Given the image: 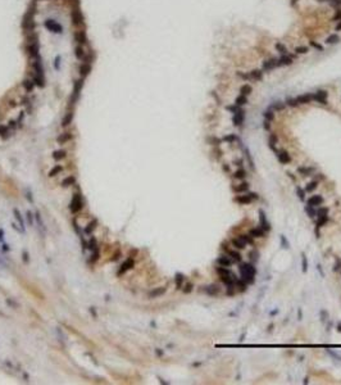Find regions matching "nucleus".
I'll return each mask as SVG.
<instances>
[{
  "label": "nucleus",
  "mask_w": 341,
  "mask_h": 385,
  "mask_svg": "<svg viewBox=\"0 0 341 385\" xmlns=\"http://www.w3.org/2000/svg\"><path fill=\"white\" fill-rule=\"evenodd\" d=\"M294 58L291 55H287V54H283L281 58H278V66H290L293 63Z\"/></svg>",
  "instance_id": "10"
},
{
  "label": "nucleus",
  "mask_w": 341,
  "mask_h": 385,
  "mask_svg": "<svg viewBox=\"0 0 341 385\" xmlns=\"http://www.w3.org/2000/svg\"><path fill=\"white\" fill-rule=\"evenodd\" d=\"M250 235L253 238H262L264 236V230L262 227H258V229H251L250 230Z\"/></svg>",
  "instance_id": "18"
},
{
  "label": "nucleus",
  "mask_w": 341,
  "mask_h": 385,
  "mask_svg": "<svg viewBox=\"0 0 341 385\" xmlns=\"http://www.w3.org/2000/svg\"><path fill=\"white\" fill-rule=\"evenodd\" d=\"M305 211H307V213H308V214H309V216H310V217H314L315 212L312 209V208H310V206H308L307 208H305Z\"/></svg>",
  "instance_id": "47"
},
{
  "label": "nucleus",
  "mask_w": 341,
  "mask_h": 385,
  "mask_svg": "<svg viewBox=\"0 0 341 385\" xmlns=\"http://www.w3.org/2000/svg\"><path fill=\"white\" fill-rule=\"evenodd\" d=\"M271 108L276 109V111H282V109L285 108V103H282V101H275Z\"/></svg>",
  "instance_id": "30"
},
{
  "label": "nucleus",
  "mask_w": 341,
  "mask_h": 385,
  "mask_svg": "<svg viewBox=\"0 0 341 385\" xmlns=\"http://www.w3.org/2000/svg\"><path fill=\"white\" fill-rule=\"evenodd\" d=\"M245 176H246V174H245V171H242V169H240V171H236V172H235L234 177H235V179H244Z\"/></svg>",
  "instance_id": "36"
},
{
  "label": "nucleus",
  "mask_w": 341,
  "mask_h": 385,
  "mask_svg": "<svg viewBox=\"0 0 341 385\" xmlns=\"http://www.w3.org/2000/svg\"><path fill=\"white\" fill-rule=\"evenodd\" d=\"M96 248H98V246H96V240H95L94 238H91L90 243H89V249L94 250V249H96Z\"/></svg>",
  "instance_id": "41"
},
{
  "label": "nucleus",
  "mask_w": 341,
  "mask_h": 385,
  "mask_svg": "<svg viewBox=\"0 0 341 385\" xmlns=\"http://www.w3.org/2000/svg\"><path fill=\"white\" fill-rule=\"evenodd\" d=\"M76 182V179H75V176H68V177H65L64 180L62 181V185L64 186V188H68V186H71L73 185V184Z\"/></svg>",
  "instance_id": "19"
},
{
  "label": "nucleus",
  "mask_w": 341,
  "mask_h": 385,
  "mask_svg": "<svg viewBox=\"0 0 341 385\" xmlns=\"http://www.w3.org/2000/svg\"><path fill=\"white\" fill-rule=\"evenodd\" d=\"M269 122H271V121H267V119L264 121V129H266V130H269Z\"/></svg>",
  "instance_id": "57"
},
{
  "label": "nucleus",
  "mask_w": 341,
  "mask_h": 385,
  "mask_svg": "<svg viewBox=\"0 0 341 385\" xmlns=\"http://www.w3.org/2000/svg\"><path fill=\"white\" fill-rule=\"evenodd\" d=\"M336 30H337V31H341V21L339 22V24L336 26Z\"/></svg>",
  "instance_id": "58"
},
{
  "label": "nucleus",
  "mask_w": 341,
  "mask_h": 385,
  "mask_svg": "<svg viewBox=\"0 0 341 385\" xmlns=\"http://www.w3.org/2000/svg\"><path fill=\"white\" fill-rule=\"evenodd\" d=\"M317 1H321V3H327V1H331V0H317Z\"/></svg>",
  "instance_id": "60"
},
{
  "label": "nucleus",
  "mask_w": 341,
  "mask_h": 385,
  "mask_svg": "<svg viewBox=\"0 0 341 385\" xmlns=\"http://www.w3.org/2000/svg\"><path fill=\"white\" fill-rule=\"evenodd\" d=\"M281 240H282V244L285 245V248H289V245H287V243H286V239H285V236H283V235L281 236Z\"/></svg>",
  "instance_id": "55"
},
{
  "label": "nucleus",
  "mask_w": 341,
  "mask_h": 385,
  "mask_svg": "<svg viewBox=\"0 0 341 385\" xmlns=\"http://www.w3.org/2000/svg\"><path fill=\"white\" fill-rule=\"evenodd\" d=\"M277 157H278V159L281 163H283V164H286V163H289L290 162V154L287 153V151H280V153H277Z\"/></svg>",
  "instance_id": "17"
},
{
  "label": "nucleus",
  "mask_w": 341,
  "mask_h": 385,
  "mask_svg": "<svg viewBox=\"0 0 341 385\" xmlns=\"http://www.w3.org/2000/svg\"><path fill=\"white\" fill-rule=\"evenodd\" d=\"M232 245L235 246L236 249H244L245 248V245H246V243H245V240L241 238V236H238V238H235L232 240Z\"/></svg>",
  "instance_id": "14"
},
{
  "label": "nucleus",
  "mask_w": 341,
  "mask_h": 385,
  "mask_svg": "<svg viewBox=\"0 0 341 385\" xmlns=\"http://www.w3.org/2000/svg\"><path fill=\"white\" fill-rule=\"evenodd\" d=\"M276 49H277V50H278L282 55H283V54H287V49H286V46H285L283 44H281V42H277V44H276Z\"/></svg>",
  "instance_id": "29"
},
{
  "label": "nucleus",
  "mask_w": 341,
  "mask_h": 385,
  "mask_svg": "<svg viewBox=\"0 0 341 385\" xmlns=\"http://www.w3.org/2000/svg\"><path fill=\"white\" fill-rule=\"evenodd\" d=\"M96 225H98V222L96 221H93V222H90V224L89 225H87V227L85 229V232H86V234H91V232H93L94 230H95V227H96Z\"/></svg>",
  "instance_id": "28"
},
{
  "label": "nucleus",
  "mask_w": 341,
  "mask_h": 385,
  "mask_svg": "<svg viewBox=\"0 0 341 385\" xmlns=\"http://www.w3.org/2000/svg\"><path fill=\"white\" fill-rule=\"evenodd\" d=\"M62 166H55V167H53L51 169H50V171H49V177H54V176H57V175H59V174H61V172H62Z\"/></svg>",
  "instance_id": "23"
},
{
  "label": "nucleus",
  "mask_w": 341,
  "mask_h": 385,
  "mask_svg": "<svg viewBox=\"0 0 341 385\" xmlns=\"http://www.w3.org/2000/svg\"><path fill=\"white\" fill-rule=\"evenodd\" d=\"M248 103V99L245 95H240V96H237L236 98V100H235V105H237V107H240V105H244V104H246Z\"/></svg>",
  "instance_id": "25"
},
{
  "label": "nucleus",
  "mask_w": 341,
  "mask_h": 385,
  "mask_svg": "<svg viewBox=\"0 0 341 385\" xmlns=\"http://www.w3.org/2000/svg\"><path fill=\"white\" fill-rule=\"evenodd\" d=\"M191 290H192V284H191V282H189V284H186V285H185L184 291H185V293H190Z\"/></svg>",
  "instance_id": "49"
},
{
  "label": "nucleus",
  "mask_w": 341,
  "mask_h": 385,
  "mask_svg": "<svg viewBox=\"0 0 341 385\" xmlns=\"http://www.w3.org/2000/svg\"><path fill=\"white\" fill-rule=\"evenodd\" d=\"M217 263L219 264V266H223V267H228V266H231V263H232V259H231L230 257H226V256H221L219 258L217 259Z\"/></svg>",
  "instance_id": "13"
},
{
  "label": "nucleus",
  "mask_w": 341,
  "mask_h": 385,
  "mask_svg": "<svg viewBox=\"0 0 341 385\" xmlns=\"http://www.w3.org/2000/svg\"><path fill=\"white\" fill-rule=\"evenodd\" d=\"M27 221H28L30 225H33V217H32V213L28 211L27 212Z\"/></svg>",
  "instance_id": "46"
},
{
  "label": "nucleus",
  "mask_w": 341,
  "mask_h": 385,
  "mask_svg": "<svg viewBox=\"0 0 341 385\" xmlns=\"http://www.w3.org/2000/svg\"><path fill=\"white\" fill-rule=\"evenodd\" d=\"M310 44H312V46H314L315 49H318V50H321V51L323 50V46H322V45H319V44H317V42H313L312 41Z\"/></svg>",
  "instance_id": "52"
},
{
  "label": "nucleus",
  "mask_w": 341,
  "mask_h": 385,
  "mask_svg": "<svg viewBox=\"0 0 341 385\" xmlns=\"http://www.w3.org/2000/svg\"><path fill=\"white\" fill-rule=\"evenodd\" d=\"M330 4H331L332 6H335V8H337V6L341 5V0H331V1H330Z\"/></svg>",
  "instance_id": "48"
},
{
  "label": "nucleus",
  "mask_w": 341,
  "mask_h": 385,
  "mask_svg": "<svg viewBox=\"0 0 341 385\" xmlns=\"http://www.w3.org/2000/svg\"><path fill=\"white\" fill-rule=\"evenodd\" d=\"M269 146H271V149L272 150H275L276 151V143H277V136L275 135V134H272V135L269 136Z\"/></svg>",
  "instance_id": "26"
},
{
  "label": "nucleus",
  "mask_w": 341,
  "mask_h": 385,
  "mask_svg": "<svg viewBox=\"0 0 341 385\" xmlns=\"http://www.w3.org/2000/svg\"><path fill=\"white\" fill-rule=\"evenodd\" d=\"M339 331H341V326H339Z\"/></svg>",
  "instance_id": "62"
},
{
  "label": "nucleus",
  "mask_w": 341,
  "mask_h": 385,
  "mask_svg": "<svg viewBox=\"0 0 341 385\" xmlns=\"http://www.w3.org/2000/svg\"><path fill=\"white\" fill-rule=\"evenodd\" d=\"M83 207V203H82V198H81L80 194H75L73 196L71 204H69V209H71L72 213H77L78 211H81V208Z\"/></svg>",
  "instance_id": "2"
},
{
  "label": "nucleus",
  "mask_w": 341,
  "mask_h": 385,
  "mask_svg": "<svg viewBox=\"0 0 341 385\" xmlns=\"http://www.w3.org/2000/svg\"><path fill=\"white\" fill-rule=\"evenodd\" d=\"M244 118H245V112H244V111H241V109L236 111V112L234 113V118H232L234 125H235V126H240V125H242V122H244Z\"/></svg>",
  "instance_id": "7"
},
{
  "label": "nucleus",
  "mask_w": 341,
  "mask_h": 385,
  "mask_svg": "<svg viewBox=\"0 0 341 385\" xmlns=\"http://www.w3.org/2000/svg\"><path fill=\"white\" fill-rule=\"evenodd\" d=\"M0 241H3V230H0Z\"/></svg>",
  "instance_id": "59"
},
{
  "label": "nucleus",
  "mask_w": 341,
  "mask_h": 385,
  "mask_svg": "<svg viewBox=\"0 0 341 385\" xmlns=\"http://www.w3.org/2000/svg\"><path fill=\"white\" fill-rule=\"evenodd\" d=\"M13 213H14V216H16V220L19 222V226H21V229H22V231H24V221H23L22 216H21V213L18 212V209H13Z\"/></svg>",
  "instance_id": "21"
},
{
  "label": "nucleus",
  "mask_w": 341,
  "mask_h": 385,
  "mask_svg": "<svg viewBox=\"0 0 341 385\" xmlns=\"http://www.w3.org/2000/svg\"><path fill=\"white\" fill-rule=\"evenodd\" d=\"M323 202V198L321 195H313L310 199L308 200V206L310 207H315V206H321Z\"/></svg>",
  "instance_id": "11"
},
{
  "label": "nucleus",
  "mask_w": 341,
  "mask_h": 385,
  "mask_svg": "<svg viewBox=\"0 0 341 385\" xmlns=\"http://www.w3.org/2000/svg\"><path fill=\"white\" fill-rule=\"evenodd\" d=\"M317 186H318V184L315 182V181H313V182H309L308 185H307V188H305V190H307L308 193H310V191H313V190H314V189H317Z\"/></svg>",
  "instance_id": "32"
},
{
  "label": "nucleus",
  "mask_w": 341,
  "mask_h": 385,
  "mask_svg": "<svg viewBox=\"0 0 341 385\" xmlns=\"http://www.w3.org/2000/svg\"><path fill=\"white\" fill-rule=\"evenodd\" d=\"M312 100H313V94H304V95H301V96L296 98L298 104H307V103H310Z\"/></svg>",
  "instance_id": "12"
},
{
  "label": "nucleus",
  "mask_w": 341,
  "mask_h": 385,
  "mask_svg": "<svg viewBox=\"0 0 341 385\" xmlns=\"http://www.w3.org/2000/svg\"><path fill=\"white\" fill-rule=\"evenodd\" d=\"M64 157H65V151L64 150H57V151H54V154H53V158H54L55 161L63 159Z\"/></svg>",
  "instance_id": "27"
},
{
  "label": "nucleus",
  "mask_w": 341,
  "mask_h": 385,
  "mask_svg": "<svg viewBox=\"0 0 341 385\" xmlns=\"http://www.w3.org/2000/svg\"><path fill=\"white\" fill-rule=\"evenodd\" d=\"M308 50H309V49L307 46H299V48H296V53H298V54H307Z\"/></svg>",
  "instance_id": "39"
},
{
  "label": "nucleus",
  "mask_w": 341,
  "mask_h": 385,
  "mask_svg": "<svg viewBox=\"0 0 341 385\" xmlns=\"http://www.w3.org/2000/svg\"><path fill=\"white\" fill-rule=\"evenodd\" d=\"M241 238L245 240V243H246V244H248V243H250V244L253 243V236L251 235H242Z\"/></svg>",
  "instance_id": "43"
},
{
  "label": "nucleus",
  "mask_w": 341,
  "mask_h": 385,
  "mask_svg": "<svg viewBox=\"0 0 341 385\" xmlns=\"http://www.w3.org/2000/svg\"><path fill=\"white\" fill-rule=\"evenodd\" d=\"M277 67H280L278 66V59L277 58H269V59H267V61L263 62V69L267 71V72L277 68Z\"/></svg>",
  "instance_id": "4"
},
{
  "label": "nucleus",
  "mask_w": 341,
  "mask_h": 385,
  "mask_svg": "<svg viewBox=\"0 0 341 385\" xmlns=\"http://www.w3.org/2000/svg\"><path fill=\"white\" fill-rule=\"evenodd\" d=\"M327 212H328V209L327 208H322V209H319L317 212V214H318V217L321 218V217H326L327 216Z\"/></svg>",
  "instance_id": "40"
},
{
  "label": "nucleus",
  "mask_w": 341,
  "mask_h": 385,
  "mask_svg": "<svg viewBox=\"0 0 341 385\" xmlns=\"http://www.w3.org/2000/svg\"><path fill=\"white\" fill-rule=\"evenodd\" d=\"M248 189H249V184H248V182H242L240 186L235 188V190H236V191H245V190H248Z\"/></svg>",
  "instance_id": "35"
},
{
  "label": "nucleus",
  "mask_w": 341,
  "mask_h": 385,
  "mask_svg": "<svg viewBox=\"0 0 341 385\" xmlns=\"http://www.w3.org/2000/svg\"><path fill=\"white\" fill-rule=\"evenodd\" d=\"M339 41H340V37H339V35H336V34L331 35V36H328V37H327V40H326V42L328 45H335Z\"/></svg>",
  "instance_id": "20"
},
{
  "label": "nucleus",
  "mask_w": 341,
  "mask_h": 385,
  "mask_svg": "<svg viewBox=\"0 0 341 385\" xmlns=\"http://www.w3.org/2000/svg\"><path fill=\"white\" fill-rule=\"evenodd\" d=\"M313 100H315L317 103L327 104V91L321 90V91H317L315 94H313Z\"/></svg>",
  "instance_id": "6"
},
{
  "label": "nucleus",
  "mask_w": 341,
  "mask_h": 385,
  "mask_svg": "<svg viewBox=\"0 0 341 385\" xmlns=\"http://www.w3.org/2000/svg\"><path fill=\"white\" fill-rule=\"evenodd\" d=\"M333 21H337V22H340V21H341V9L337 10L336 14L333 16Z\"/></svg>",
  "instance_id": "44"
},
{
  "label": "nucleus",
  "mask_w": 341,
  "mask_h": 385,
  "mask_svg": "<svg viewBox=\"0 0 341 385\" xmlns=\"http://www.w3.org/2000/svg\"><path fill=\"white\" fill-rule=\"evenodd\" d=\"M240 274H241V277H242V280H244L245 282H251L254 281V276H255V268L251 266V264H249V263H244V264H241V267H240Z\"/></svg>",
  "instance_id": "1"
},
{
  "label": "nucleus",
  "mask_w": 341,
  "mask_h": 385,
  "mask_svg": "<svg viewBox=\"0 0 341 385\" xmlns=\"http://www.w3.org/2000/svg\"><path fill=\"white\" fill-rule=\"evenodd\" d=\"M263 114H264V117H266L267 121H272V119L275 118V114H273V112L271 111V109H269V111H266Z\"/></svg>",
  "instance_id": "34"
},
{
  "label": "nucleus",
  "mask_w": 341,
  "mask_h": 385,
  "mask_svg": "<svg viewBox=\"0 0 341 385\" xmlns=\"http://www.w3.org/2000/svg\"><path fill=\"white\" fill-rule=\"evenodd\" d=\"M259 222H261V227L264 231H268L271 229V225H269V222L267 221V216H266V213H264V211L263 209L259 211Z\"/></svg>",
  "instance_id": "8"
},
{
  "label": "nucleus",
  "mask_w": 341,
  "mask_h": 385,
  "mask_svg": "<svg viewBox=\"0 0 341 385\" xmlns=\"http://www.w3.org/2000/svg\"><path fill=\"white\" fill-rule=\"evenodd\" d=\"M301 262H303V271H304V272H307V270H308V261H307V257H305V254L301 256Z\"/></svg>",
  "instance_id": "37"
},
{
  "label": "nucleus",
  "mask_w": 341,
  "mask_h": 385,
  "mask_svg": "<svg viewBox=\"0 0 341 385\" xmlns=\"http://www.w3.org/2000/svg\"><path fill=\"white\" fill-rule=\"evenodd\" d=\"M299 1V0H293V1H291V4H293V5H295V4H296V3Z\"/></svg>",
  "instance_id": "61"
},
{
  "label": "nucleus",
  "mask_w": 341,
  "mask_h": 385,
  "mask_svg": "<svg viewBox=\"0 0 341 385\" xmlns=\"http://www.w3.org/2000/svg\"><path fill=\"white\" fill-rule=\"evenodd\" d=\"M228 254H230V256L232 257V259H234V261H236V262L241 261V256H240V253L234 252V250H228Z\"/></svg>",
  "instance_id": "31"
},
{
  "label": "nucleus",
  "mask_w": 341,
  "mask_h": 385,
  "mask_svg": "<svg viewBox=\"0 0 341 385\" xmlns=\"http://www.w3.org/2000/svg\"><path fill=\"white\" fill-rule=\"evenodd\" d=\"M296 193H298V196L300 198V200H304V190H301L300 188L296 189Z\"/></svg>",
  "instance_id": "45"
},
{
  "label": "nucleus",
  "mask_w": 341,
  "mask_h": 385,
  "mask_svg": "<svg viewBox=\"0 0 341 385\" xmlns=\"http://www.w3.org/2000/svg\"><path fill=\"white\" fill-rule=\"evenodd\" d=\"M182 282H184V276L181 274H178L176 276V285H177V289H180L182 286Z\"/></svg>",
  "instance_id": "33"
},
{
  "label": "nucleus",
  "mask_w": 341,
  "mask_h": 385,
  "mask_svg": "<svg viewBox=\"0 0 341 385\" xmlns=\"http://www.w3.org/2000/svg\"><path fill=\"white\" fill-rule=\"evenodd\" d=\"M93 252L94 253H93V256H91V257H93V258H91V262H96V261L99 259V249L96 248V249H94Z\"/></svg>",
  "instance_id": "38"
},
{
  "label": "nucleus",
  "mask_w": 341,
  "mask_h": 385,
  "mask_svg": "<svg viewBox=\"0 0 341 385\" xmlns=\"http://www.w3.org/2000/svg\"><path fill=\"white\" fill-rule=\"evenodd\" d=\"M254 199H258V195H256L255 193H249V194H246V195H240V196H237L235 200H236V202H238V203H241V204H248V203L253 202Z\"/></svg>",
  "instance_id": "5"
},
{
  "label": "nucleus",
  "mask_w": 341,
  "mask_h": 385,
  "mask_svg": "<svg viewBox=\"0 0 341 385\" xmlns=\"http://www.w3.org/2000/svg\"><path fill=\"white\" fill-rule=\"evenodd\" d=\"M133 264H135V262L131 259V258H128L126 262H123V264L121 266V268H119V271H118V275H121V274H125L126 271H128V270H131V268L133 267Z\"/></svg>",
  "instance_id": "9"
},
{
  "label": "nucleus",
  "mask_w": 341,
  "mask_h": 385,
  "mask_svg": "<svg viewBox=\"0 0 341 385\" xmlns=\"http://www.w3.org/2000/svg\"><path fill=\"white\" fill-rule=\"evenodd\" d=\"M299 172H303L304 176H307L309 172H312V168H299Z\"/></svg>",
  "instance_id": "51"
},
{
  "label": "nucleus",
  "mask_w": 341,
  "mask_h": 385,
  "mask_svg": "<svg viewBox=\"0 0 341 385\" xmlns=\"http://www.w3.org/2000/svg\"><path fill=\"white\" fill-rule=\"evenodd\" d=\"M164 293H166V288H157V289H154V290H152V291L149 293V298L150 299L158 298V296L163 295Z\"/></svg>",
  "instance_id": "16"
},
{
  "label": "nucleus",
  "mask_w": 341,
  "mask_h": 385,
  "mask_svg": "<svg viewBox=\"0 0 341 385\" xmlns=\"http://www.w3.org/2000/svg\"><path fill=\"white\" fill-rule=\"evenodd\" d=\"M235 139H236V136H234V135H231V136H226V137H224V140H226V141H234Z\"/></svg>",
  "instance_id": "54"
},
{
  "label": "nucleus",
  "mask_w": 341,
  "mask_h": 385,
  "mask_svg": "<svg viewBox=\"0 0 341 385\" xmlns=\"http://www.w3.org/2000/svg\"><path fill=\"white\" fill-rule=\"evenodd\" d=\"M237 76H240L241 79H245V80H250V81H259L262 80L263 77V72L259 69H254L251 72L246 73V75H242V73H237Z\"/></svg>",
  "instance_id": "3"
},
{
  "label": "nucleus",
  "mask_w": 341,
  "mask_h": 385,
  "mask_svg": "<svg viewBox=\"0 0 341 385\" xmlns=\"http://www.w3.org/2000/svg\"><path fill=\"white\" fill-rule=\"evenodd\" d=\"M286 104L287 105H290V107H296L298 104V101H296V99H287L286 100Z\"/></svg>",
  "instance_id": "42"
},
{
  "label": "nucleus",
  "mask_w": 341,
  "mask_h": 385,
  "mask_svg": "<svg viewBox=\"0 0 341 385\" xmlns=\"http://www.w3.org/2000/svg\"><path fill=\"white\" fill-rule=\"evenodd\" d=\"M204 291L208 295H217L219 293V286L217 285H209V286H204Z\"/></svg>",
  "instance_id": "15"
},
{
  "label": "nucleus",
  "mask_w": 341,
  "mask_h": 385,
  "mask_svg": "<svg viewBox=\"0 0 341 385\" xmlns=\"http://www.w3.org/2000/svg\"><path fill=\"white\" fill-rule=\"evenodd\" d=\"M327 352H328V354H330V356H332V357H333V358H336V359H337V361H341V357H340V356H339V354H336V353H335V352H332V351H327Z\"/></svg>",
  "instance_id": "50"
},
{
  "label": "nucleus",
  "mask_w": 341,
  "mask_h": 385,
  "mask_svg": "<svg viewBox=\"0 0 341 385\" xmlns=\"http://www.w3.org/2000/svg\"><path fill=\"white\" fill-rule=\"evenodd\" d=\"M240 93H241V95H245V96H246V95H249L251 93V86L249 84L242 85V86L240 87Z\"/></svg>",
  "instance_id": "24"
},
{
  "label": "nucleus",
  "mask_w": 341,
  "mask_h": 385,
  "mask_svg": "<svg viewBox=\"0 0 341 385\" xmlns=\"http://www.w3.org/2000/svg\"><path fill=\"white\" fill-rule=\"evenodd\" d=\"M36 221H37V224H38V229H41V231H43V234H45V231H46V227H45V224H44V221H43V218H41V214L36 213Z\"/></svg>",
  "instance_id": "22"
},
{
  "label": "nucleus",
  "mask_w": 341,
  "mask_h": 385,
  "mask_svg": "<svg viewBox=\"0 0 341 385\" xmlns=\"http://www.w3.org/2000/svg\"><path fill=\"white\" fill-rule=\"evenodd\" d=\"M23 262L24 263H28V254H27L26 250L23 252Z\"/></svg>",
  "instance_id": "53"
},
{
  "label": "nucleus",
  "mask_w": 341,
  "mask_h": 385,
  "mask_svg": "<svg viewBox=\"0 0 341 385\" xmlns=\"http://www.w3.org/2000/svg\"><path fill=\"white\" fill-rule=\"evenodd\" d=\"M27 199H28L31 203H33V199H32V194H31V193H28V191H27Z\"/></svg>",
  "instance_id": "56"
}]
</instances>
